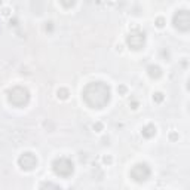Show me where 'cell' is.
Instances as JSON below:
<instances>
[{
  "instance_id": "9c48e42d",
  "label": "cell",
  "mask_w": 190,
  "mask_h": 190,
  "mask_svg": "<svg viewBox=\"0 0 190 190\" xmlns=\"http://www.w3.org/2000/svg\"><path fill=\"white\" fill-rule=\"evenodd\" d=\"M141 134H142V137H146V138H152V137L156 135V126L153 123H149V125H146L144 128H142Z\"/></svg>"
},
{
  "instance_id": "e0dca14e",
  "label": "cell",
  "mask_w": 190,
  "mask_h": 190,
  "mask_svg": "<svg viewBox=\"0 0 190 190\" xmlns=\"http://www.w3.org/2000/svg\"><path fill=\"white\" fill-rule=\"evenodd\" d=\"M46 30H52V22H46Z\"/></svg>"
},
{
  "instance_id": "2e32d148",
  "label": "cell",
  "mask_w": 190,
  "mask_h": 190,
  "mask_svg": "<svg viewBox=\"0 0 190 190\" xmlns=\"http://www.w3.org/2000/svg\"><path fill=\"white\" fill-rule=\"evenodd\" d=\"M103 160H104V163H111V157H110V156H108V157H107V156H104V159H103Z\"/></svg>"
},
{
  "instance_id": "6da1fadb",
  "label": "cell",
  "mask_w": 190,
  "mask_h": 190,
  "mask_svg": "<svg viewBox=\"0 0 190 190\" xmlns=\"http://www.w3.org/2000/svg\"><path fill=\"white\" fill-rule=\"evenodd\" d=\"M83 100L91 108H104L110 103V86L104 82H91L85 86Z\"/></svg>"
},
{
  "instance_id": "8992f818",
  "label": "cell",
  "mask_w": 190,
  "mask_h": 190,
  "mask_svg": "<svg viewBox=\"0 0 190 190\" xmlns=\"http://www.w3.org/2000/svg\"><path fill=\"white\" fill-rule=\"evenodd\" d=\"M174 27L180 31H189L190 28V15L189 11H178L174 15Z\"/></svg>"
},
{
  "instance_id": "7c38bea8",
  "label": "cell",
  "mask_w": 190,
  "mask_h": 190,
  "mask_svg": "<svg viewBox=\"0 0 190 190\" xmlns=\"http://www.w3.org/2000/svg\"><path fill=\"white\" fill-rule=\"evenodd\" d=\"M153 101H155V103H162V101H163V94H162V92L153 94Z\"/></svg>"
},
{
  "instance_id": "ba28073f",
  "label": "cell",
  "mask_w": 190,
  "mask_h": 190,
  "mask_svg": "<svg viewBox=\"0 0 190 190\" xmlns=\"http://www.w3.org/2000/svg\"><path fill=\"white\" fill-rule=\"evenodd\" d=\"M147 73H149V76H150L152 79H159V77L162 76V70H160L159 65L152 64V65L147 67Z\"/></svg>"
},
{
  "instance_id": "52a82bcc",
  "label": "cell",
  "mask_w": 190,
  "mask_h": 190,
  "mask_svg": "<svg viewBox=\"0 0 190 190\" xmlns=\"http://www.w3.org/2000/svg\"><path fill=\"white\" fill-rule=\"evenodd\" d=\"M18 165L21 166V169H24V171H33L36 166H37V157H36V155H33L30 152H26V153H22L19 156Z\"/></svg>"
},
{
  "instance_id": "5b68a950",
  "label": "cell",
  "mask_w": 190,
  "mask_h": 190,
  "mask_svg": "<svg viewBox=\"0 0 190 190\" xmlns=\"http://www.w3.org/2000/svg\"><path fill=\"white\" fill-rule=\"evenodd\" d=\"M150 174H152V171H150V168H149L146 163H137V165L132 166V169H131V177H132V180H135V181H138V183L146 181V180L150 177Z\"/></svg>"
},
{
  "instance_id": "4fadbf2b",
  "label": "cell",
  "mask_w": 190,
  "mask_h": 190,
  "mask_svg": "<svg viewBox=\"0 0 190 190\" xmlns=\"http://www.w3.org/2000/svg\"><path fill=\"white\" fill-rule=\"evenodd\" d=\"M163 26H165V19H163L162 16L157 18V19H156V27H157V28H162Z\"/></svg>"
},
{
  "instance_id": "9a60e30c",
  "label": "cell",
  "mask_w": 190,
  "mask_h": 190,
  "mask_svg": "<svg viewBox=\"0 0 190 190\" xmlns=\"http://www.w3.org/2000/svg\"><path fill=\"white\" fill-rule=\"evenodd\" d=\"M117 91L121 92V94H125V92H126V86H123V85H122L121 88H117Z\"/></svg>"
},
{
  "instance_id": "30bf717a",
  "label": "cell",
  "mask_w": 190,
  "mask_h": 190,
  "mask_svg": "<svg viewBox=\"0 0 190 190\" xmlns=\"http://www.w3.org/2000/svg\"><path fill=\"white\" fill-rule=\"evenodd\" d=\"M40 190H62L58 184L52 183V181H45L42 186H40Z\"/></svg>"
},
{
  "instance_id": "277c9868",
  "label": "cell",
  "mask_w": 190,
  "mask_h": 190,
  "mask_svg": "<svg viewBox=\"0 0 190 190\" xmlns=\"http://www.w3.org/2000/svg\"><path fill=\"white\" fill-rule=\"evenodd\" d=\"M126 43H128V46L131 48L132 51H140V49H142V48H144L146 34L137 28L135 31H131V33H129V36L126 37Z\"/></svg>"
},
{
  "instance_id": "5bb4252c",
  "label": "cell",
  "mask_w": 190,
  "mask_h": 190,
  "mask_svg": "<svg viewBox=\"0 0 190 190\" xmlns=\"http://www.w3.org/2000/svg\"><path fill=\"white\" fill-rule=\"evenodd\" d=\"M103 128H104V125H103V123H100V122L94 125V129H97V132H100V131H103Z\"/></svg>"
},
{
  "instance_id": "7a4b0ae2",
  "label": "cell",
  "mask_w": 190,
  "mask_h": 190,
  "mask_svg": "<svg viewBox=\"0 0 190 190\" xmlns=\"http://www.w3.org/2000/svg\"><path fill=\"white\" fill-rule=\"evenodd\" d=\"M8 100L15 107H24L30 101V92L24 86H15L8 92Z\"/></svg>"
},
{
  "instance_id": "8fae6325",
  "label": "cell",
  "mask_w": 190,
  "mask_h": 190,
  "mask_svg": "<svg viewBox=\"0 0 190 190\" xmlns=\"http://www.w3.org/2000/svg\"><path fill=\"white\" fill-rule=\"evenodd\" d=\"M58 98H61V100H67V98H68V89H65V88L58 89Z\"/></svg>"
},
{
  "instance_id": "3957f363",
  "label": "cell",
  "mask_w": 190,
  "mask_h": 190,
  "mask_svg": "<svg viewBox=\"0 0 190 190\" xmlns=\"http://www.w3.org/2000/svg\"><path fill=\"white\" fill-rule=\"evenodd\" d=\"M52 169H54V172H55L57 175L67 178V177H70L71 174H73L74 165H73V162H71V159H68V157H65V156H61V157H58V159L54 160Z\"/></svg>"
}]
</instances>
